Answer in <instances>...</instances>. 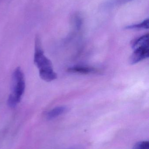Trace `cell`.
Wrapping results in <instances>:
<instances>
[{"label":"cell","mask_w":149,"mask_h":149,"mask_svg":"<svg viewBox=\"0 0 149 149\" xmlns=\"http://www.w3.org/2000/svg\"><path fill=\"white\" fill-rule=\"evenodd\" d=\"M34 62L38 69L39 76L42 79L50 82L57 79V76L53 70L51 62L44 55L41 39L38 36H36L35 38Z\"/></svg>","instance_id":"6da1fadb"},{"label":"cell","mask_w":149,"mask_h":149,"mask_svg":"<svg viewBox=\"0 0 149 149\" xmlns=\"http://www.w3.org/2000/svg\"><path fill=\"white\" fill-rule=\"evenodd\" d=\"M24 74L21 68L17 67L13 72L11 79V93L8 100L10 108H15L21 101L25 90Z\"/></svg>","instance_id":"7a4b0ae2"},{"label":"cell","mask_w":149,"mask_h":149,"mask_svg":"<svg viewBox=\"0 0 149 149\" xmlns=\"http://www.w3.org/2000/svg\"><path fill=\"white\" fill-rule=\"evenodd\" d=\"M148 57V46H142L135 49L129 61L131 64H136Z\"/></svg>","instance_id":"3957f363"},{"label":"cell","mask_w":149,"mask_h":149,"mask_svg":"<svg viewBox=\"0 0 149 149\" xmlns=\"http://www.w3.org/2000/svg\"><path fill=\"white\" fill-rule=\"evenodd\" d=\"M67 71L71 73L78 74H88L94 73L96 70L91 67L82 66H75L68 68Z\"/></svg>","instance_id":"277c9868"},{"label":"cell","mask_w":149,"mask_h":149,"mask_svg":"<svg viewBox=\"0 0 149 149\" xmlns=\"http://www.w3.org/2000/svg\"><path fill=\"white\" fill-rule=\"evenodd\" d=\"M67 110L66 107L59 106L56 107L49 111L47 113L46 117L49 120H51L57 118L58 116L63 114Z\"/></svg>","instance_id":"5b68a950"},{"label":"cell","mask_w":149,"mask_h":149,"mask_svg":"<svg viewBox=\"0 0 149 149\" xmlns=\"http://www.w3.org/2000/svg\"><path fill=\"white\" fill-rule=\"evenodd\" d=\"M148 34H146L135 40L132 44V48L135 49L139 47L148 46Z\"/></svg>","instance_id":"8992f818"},{"label":"cell","mask_w":149,"mask_h":149,"mask_svg":"<svg viewBox=\"0 0 149 149\" xmlns=\"http://www.w3.org/2000/svg\"><path fill=\"white\" fill-rule=\"evenodd\" d=\"M149 20L148 18L144 20L143 22L137 24L129 25L125 27L126 29H148Z\"/></svg>","instance_id":"52a82bcc"},{"label":"cell","mask_w":149,"mask_h":149,"mask_svg":"<svg viewBox=\"0 0 149 149\" xmlns=\"http://www.w3.org/2000/svg\"><path fill=\"white\" fill-rule=\"evenodd\" d=\"M79 13H75L73 14L71 17V22L74 27L79 29L81 28L83 23V18Z\"/></svg>","instance_id":"ba28073f"},{"label":"cell","mask_w":149,"mask_h":149,"mask_svg":"<svg viewBox=\"0 0 149 149\" xmlns=\"http://www.w3.org/2000/svg\"><path fill=\"white\" fill-rule=\"evenodd\" d=\"M133 149H149V142L148 141L139 142L133 147Z\"/></svg>","instance_id":"9c48e42d"},{"label":"cell","mask_w":149,"mask_h":149,"mask_svg":"<svg viewBox=\"0 0 149 149\" xmlns=\"http://www.w3.org/2000/svg\"><path fill=\"white\" fill-rule=\"evenodd\" d=\"M66 149H83V147L80 145H78V146H73Z\"/></svg>","instance_id":"30bf717a"},{"label":"cell","mask_w":149,"mask_h":149,"mask_svg":"<svg viewBox=\"0 0 149 149\" xmlns=\"http://www.w3.org/2000/svg\"><path fill=\"white\" fill-rule=\"evenodd\" d=\"M123 1L125 2H129L131 1H133V0H123Z\"/></svg>","instance_id":"8fae6325"}]
</instances>
